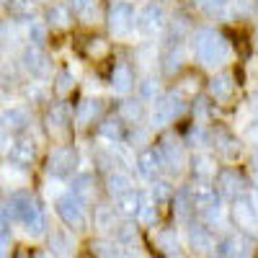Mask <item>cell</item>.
Listing matches in <instances>:
<instances>
[{
  "mask_svg": "<svg viewBox=\"0 0 258 258\" xmlns=\"http://www.w3.org/2000/svg\"><path fill=\"white\" fill-rule=\"evenodd\" d=\"M250 199H253V204H255V209H258V188L253 191V197H250Z\"/></svg>",
  "mask_w": 258,
  "mask_h": 258,
  "instance_id": "obj_52",
  "label": "cell"
},
{
  "mask_svg": "<svg viewBox=\"0 0 258 258\" xmlns=\"http://www.w3.org/2000/svg\"><path fill=\"white\" fill-rule=\"evenodd\" d=\"M158 96V83L153 80V78H145L142 83H140V98L142 101H153Z\"/></svg>",
  "mask_w": 258,
  "mask_h": 258,
  "instance_id": "obj_45",
  "label": "cell"
},
{
  "mask_svg": "<svg viewBox=\"0 0 258 258\" xmlns=\"http://www.w3.org/2000/svg\"><path fill=\"white\" fill-rule=\"evenodd\" d=\"M8 240H11V222H6L3 217H0V255L6 253Z\"/></svg>",
  "mask_w": 258,
  "mask_h": 258,
  "instance_id": "obj_46",
  "label": "cell"
},
{
  "mask_svg": "<svg viewBox=\"0 0 258 258\" xmlns=\"http://www.w3.org/2000/svg\"><path fill=\"white\" fill-rule=\"evenodd\" d=\"M29 41L36 47H44L47 44V26L44 24H39V21H31V26H29Z\"/></svg>",
  "mask_w": 258,
  "mask_h": 258,
  "instance_id": "obj_43",
  "label": "cell"
},
{
  "mask_svg": "<svg viewBox=\"0 0 258 258\" xmlns=\"http://www.w3.org/2000/svg\"><path fill=\"white\" fill-rule=\"evenodd\" d=\"M181 62H183V57H181L178 47H170L165 52V57H163V73L165 75H176L181 70Z\"/></svg>",
  "mask_w": 258,
  "mask_h": 258,
  "instance_id": "obj_39",
  "label": "cell"
},
{
  "mask_svg": "<svg viewBox=\"0 0 258 258\" xmlns=\"http://www.w3.org/2000/svg\"><path fill=\"white\" fill-rule=\"evenodd\" d=\"M248 109L253 111V116H258V91L250 96V103H248Z\"/></svg>",
  "mask_w": 258,
  "mask_h": 258,
  "instance_id": "obj_50",
  "label": "cell"
},
{
  "mask_svg": "<svg viewBox=\"0 0 258 258\" xmlns=\"http://www.w3.org/2000/svg\"><path fill=\"white\" fill-rule=\"evenodd\" d=\"M255 248V240H253V235L240 230V232H235V235H227L225 240H220L217 245H214V255H250Z\"/></svg>",
  "mask_w": 258,
  "mask_h": 258,
  "instance_id": "obj_6",
  "label": "cell"
},
{
  "mask_svg": "<svg viewBox=\"0 0 258 258\" xmlns=\"http://www.w3.org/2000/svg\"><path fill=\"white\" fill-rule=\"evenodd\" d=\"M250 165H253V170H255V173H258V150H255V153H253V160H250Z\"/></svg>",
  "mask_w": 258,
  "mask_h": 258,
  "instance_id": "obj_51",
  "label": "cell"
},
{
  "mask_svg": "<svg viewBox=\"0 0 258 258\" xmlns=\"http://www.w3.org/2000/svg\"><path fill=\"white\" fill-rule=\"evenodd\" d=\"M31 124V116L26 109H18V106H13V109H6L3 114H0V126L8 129V132H24V129H29Z\"/></svg>",
  "mask_w": 258,
  "mask_h": 258,
  "instance_id": "obj_20",
  "label": "cell"
},
{
  "mask_svg": "<svg viewBox=\"0 0 258 258\" xmlns=\"http://www.w3.org/2000/svg\"><path fill=\"white\" fill-rule=\"evenodd\" d=\"M209 96L217 103H227L235 96V78L230 73H217L209 80Z\"/></svg>",
  "mask_w": 258,
  "mask_h": 258,
  "instance_id": "obj_18",
  "label": "cell"
},
{
  "mask_svg": "<svg viewBox=\"0 0 258 258\" xmlns=\"http://www.w3.org/2000/svg\"><path fill=\"white\" fill-rule=\"evenodd\" d=\"M191 170H194V178L212 181L214 176H217V163H214L209 155H197L191 160Z\"/></svg>",
  "mask_w": 258,
  "mask_h": 258,
  "instance_id": "obj_30",
  "label": "cell"
},
{
  "mask_svg": "<svg viewBox=\"0 0 258 258\" xmlns=\"http://www.w3.org/2000/svg\"><path fill=\"white\" fill-rule=\"evenodd\" d=\"M214 140H217V145H214V147H217L225 158L232 160V158L240 155V142H235L227 132H217V135H214Z\"/></svg>",
  "mask_w": 258,
  "mask_h": 258,
  "instance_id": "obj_35",
  "label": "cell"
},
{
  "mask_svg": "<svg viewBox=\"0 0 258 258\" xmlns=\"http://www.w3.org/2000/svg\"><path fill=\"white\" fill-rule=\"evenodd\" d=\"M150 194L155 197L158 204H160V202H168V199H173V183L158 176V178L153 181V191H150Z\"/></svg>",
  "mask_w": 258,
  "mask_h": 258,
  "instance_id": "obj_40",
  "label": "cell"
},
{
  "mask_svg": "<svg viewBox=\"0 0 258 258\" xmlns=\"http://www.w3.org/2000/svg\"><path fill=\"white\" fill-rule=\"evenodd\" d=\"M31 199H34V197H31L29 191H16V194H11V197L3 202V207H0V217H3L6 222H11V225H13V222H21Z\"/></svg>",
  "mask_w": 258,
  "mask_h": 258,
  "instance_id": "obj_13",
  "label": "cell"
},
{
  "mask_svg": "<svg viewBox=\"0 0 258 258\" xmlns=\"http://www.w3.org/2000/svg\"><path fill=\"white\" fill-rule=\"evenodd\" d=\"M8 163L18 168H31L36 163V145L31 140H16L13 147L8 150Z\"/></svg>",
  "mask_w": 258,
  "mask_h": 258,
  "instance_id": "obj_16",
  "label": "cell"
},
{
  "mask_svg": "<svg viewBox=\"0 0 258 258\" xmlns=\"http://www.w3.org/2000/svg\"><path fill=\"white\" fill-rule=\"evenodd\" d=\"M96 6H98V0H70V8H73L78 16L85 18V24H91V16H93Z\"/></svg>",
  "mask_w": 258,
  "mask_h": 258,
  "instance_id": "obj_41",
  "label": "cell"
},
{
  "mask_svg": "<svg viewBox=\"0 0 258 258\" xmlns=\"http://www.w3.org/2000/svg\"><path fill=\"white\" fill-rule=\"evenodd\" d=\"M191 199H194V209L202 214L209 207L220 204V191L214 188L209 181H199L197 178V181H194V186H191Z\"/></svg>",
  "mask_w": 258,
  "mask_h": 258,
  "instance_id": "obj_14",
  "label": "cell"
},
{
  "mask_svg": "<svg viewBox=\"0 0 258 258\" xmlns=\"http://www.w3.org/2000/svg\"><path fill=\"white\" fill-rule=\"evenodd\" d=\"M70 21H73V16H70L68 6H59V3L49 6V11H47V26H52V29H68Z\"/></svg>",
  "mask_w": 258,
  "mask_h": 258,
  "instance_id": "obj_32",
  "label": "cell"
},
{
  "mask_svg": "<svg viewBox=\"0 0 258 258\" xmlns=\"http://www.w3.org/2000/svg\"><path fill=\"white\" fill-rule=\"evenodd\" d=\"M21 225H24L26 235H31V238H39V235H44V232H47V227H49L47 209L41 207L39 199H31V202H29L26 214H24V220H21Z\"/></svg>",
  "mask_w": 258,
  "mask_h": 258,
  "instance_id": "obj_10",
  "label": "cell"
},
{
  "mask_svg": "<svg viewBox=\"0 0 258 258\" xmlns=\"http://www.w3.org/2000/svg\"><path fill=\"white\" fill-rule=\"evenodd\" d=\"M103 111V101L98 98H85L83 103H78V109H75V121L78 126H88L91 121H96Z\"/></svg>",
  "mask_w": 258,
  "mask_h": 258,
  "instance_id": "obj_21",
  "label": "cell"
},
{
  "mask_svg": "<svg viewBox=\"0 0 258 258\" xmlns=\"http://www.w3.org/2000/svg\"><path fill=\"white\" fill-rule=\"evenodd\" d=\"M188 245L194 248V253H214V240L212 227L207 225H188Z\"/></svg>",
  "mask_w": 258,
  "mask_h": 258,
  "instance_id": "obj_17",
  "label": "cell"
},
{
  "mask_svg": "<svg viewBox=\"0 0 258 258\" xmlns=\"http://www.w3.org/2000/svg\"><path fill=\"white\" fill-rule=\"evenodd\" d=\"M21 64H24V70L34 78V80H44L49 78V70H52V62L49 57L44 54V49L36 47V44H29L21 54Z\"/></svg>",
  "mask_w": 258,
  "mask_h": 258,
  "instance_id": "obj_7",
  "label": "cell"
},
{
  "mask_svg": "<svg viewBox=\"0 0 258 258\" xmlns=\"http://www.w3.org/2000/svg\"><path fill=\"white\" fill-rule=\"evenodd\" d=\"M106 52H109V44L103 39H93V44H88V54H93V57H103Z\"/></svg>",
  "mask_w": 258,
  "mask_h": 258,
  "instance_id": "obj_48",
  "label": "cell"
},
{
  "mask_svg": "<svg viewBox=\"0 0 258 258\" xmlns=\"http://www.w3.org/2000/svg\"><path fill=\"white\" fill-rule=\"evenodd\" d=\"M121 119L124 121H129V124H137V121H142L145 119V103H142V98H129V101H124L121 103Z\"/></svg>",
  "mask_w": 258,
  "mask_h": 258,
  "instance_id": "obj_34",
  "label": "cell"
},
{
  "mask_svg": "<svg viewBox=\"0 0 258 258\" xmlns=\"http://www.w3.org/2000/svg\"><path fill=\"white\" fill-rule=\"evenodd\" d=\"M135 26H137V13H135L132 3H126V0L114 3L109 11V31L114 36H129V31Z\"/></svg>",
  "mask_w": 258,
  "mask_h": 258,
  "instance_id": "obj_4",
  "label": "cell"
},
{
  "mask_svg": "<svg viewBox=\"0 0 258 258\" xmlns=\"http://www.w3.org/2000/svg\"><path fill=\"white\" fill-rule=\"evenodd\" d=\"M137 209H140V191H135V188H129L126 194H121V197L116 199V212L126 220H135Z\"/></svg>",
  "mask_w": 258,
  "mask_h": 258,
  "instance_id": "obj_28",
  "label": "cell"
},
{
  "mask_svg": "<svg viewBox=\"0 0 258 258\" xmlns=\"http://www.w3.org/2000/svg\"><path fill=\"white\" fill-rule=\"evenodd\" d=\"M232 217H235V222H238L240 230H245V232L255 230V225H258V209H255L253 199L245 197V194H240L238 199H232Z\"/></svg>",
  "mask_w": 258,
  "mask_h": 258,
  "instance_id": "obj_12",
  "label": "cell"
},
{
  "mask_svg": "<svg viewBox=\"0 0 258 258\" xmlns=\"http://www.w3.org/2000/svg\"><path fill=\"white\" fill-rule=\"evenodd\" d=\"M91 250L96 255H106V258H111V255H121V245L116 240H106V238H98L91 243Z\"/></svg>",
  "mask_w": 258,
  "mask_h": 258,
  "instance_id": "obj_38",
  "label": "cell"
},
{
  "mask_svg": "<svg viewBox=\"0 0 258 258\" xmlns=\"http://www.w3.org/2000/svg\"><path fill=\"white\" fill-rule=\"evenodd\" d=\"M158 248L165 253V255H181V243H178V235L176 230H160L158 238H155Z\"/></svg>",
  "mask_w": 258,
  "mask_h": 258,
  "instance_id": "obj_33",
  "label": "cell"
},
{
  "mask_svg": "<svg viewBox=\"0 0 258 258\" xmlns=\"http://www.w3.org/2000/svg\"><path fill=\"white\" fill-rule=\"evenodd\" d=\"M49 250L54 255H70L75 250V240L68 230H52L49 235Z\"/></svg>",
  "mask_w": 258,
  "mask_h": 258,
  "instance_id": "obj_25",
  "label": "cell"
},
{
  "mask_svg": "<svg viewBox=\"0 0 258 258\" xmlns=\"http://www.w3.org/2000/svg\"><path fill=\"white\" fill-rule=\"evenodd\" d=\"M121 116H109V119H103V124L98 126V135L109 142V145H116L124 140V126H121Z\"/></svg>",
  "mask_w": 258,
  "mask_h": 258,
  "instance_id": "obj_26",
  "label": "cell"
},
{
  "mask_svg": "<svg viewBox=\"0 0 258 258\" xmlns=\"http://www.w3.org/2000/svg\"><path fill=\"white\" fill-rule=\"evenodd\" d=\"M85 207L88 204L73 191L62 194V197H57V202H54V209L59 214V220L70 230H85L88 227V212H85Z\"/></svg>",
  "mask_w": 258,
  "mask_h": 258,
  "instance_id": "obj_2",
  "label": "cell"
},
{
  "mask_svg": "<svg viewBox=\"0 0 258 258\" xmlns=\"http://www.w3.org/2000/svg\"><path fill=\"white\" fill-rule=\"evenodd\" d=\"M217 191L225 199H238L240 194H245V178L238 170H220L217 173Z\"/></svg>",
  "mask_w": 258,
  "mask_h": 258,
  "instance_id": "obj_15",
  "label": "cell"
},
{
  "mask_svg": "<svg viewBox=\"0 0 258 258\" xmlns=\"http://www.w3.org/2000/svg\"><path fill=\"white\" fill-rule=\"evenodd\" d=\"M129 188H132V178H129V173H124V170H111L109 178H106V191H109L114 199H119L121 194H126Z\"/></svg>",
  "mask_w": 258,
  "mask_h": 258,
  "instance_id": "obj_29",
  "label": "cell"
},
{
  "mask_svg": "<svg viewBox=\"0 0 258 258\" xmlns=\"http://www.w3.org/2000/svg\"><path fill=\"white\" fill-rule=\"evenodd\" d=\"M168 24V16H165V8L160 3H147L140 13H137V29L142 34H155L160 31L163 26Z\"/></svg>",
  "mask_w": 258,
  "mask_h": 258,
  "instance_id": "obj_11",
  "label": "cell"
},
{
  "mask_svg": "<svg viewBox=\"0 0 258 258\" xmlns=\"http://www.w3.org/2000/svg\"><path fill=\"white\" fill-rule=\"evenodd\" d=\"M78 165V155L73 147H54L47 158V173L52 178H70Z\"/></svg>",
  "mask_w": 258,
  "mask_h": 258,
  "instance_id": "obj_5",
  "label": "cell"
},
{
  "mask_svg": "<svg viewBox=\"0 0 258 258\" xmlns=\"http://www.w3.org/2000/svg\"><path fill=\"white\" fill-rule=\"evenodd\" d=\"M121 248H137L140 240H137V230L135 225H119L116 227V238H114Z\"/></svg>",
  "mask_w": 258,
  "mask_h": 258,
  "instance_id": "obj_37",
  "label": "cell"
},
{
  "mask_svg": "<svg viewBox=\"0 0 258 258\" xmlns=\"http://www.w3.org/2000/svg\"><path fill=\"white\" fill-rule=\"evenodd\" d=\"M173 212H176V217L178 222H191V214L197 212L194 209V199H191V188H178L173 191Z\"/></svg>",
  "mask_w": 258,
  "mask_h": 258,
  "instance_id": "obj_22",
  "label": "cell"
},
{
  "mask_svg": "<svg viewBox=\"0 0 258 258\" xmlns=\"http://www.w3.org/2000/svg\"><path fill=\"white\" fill-rule=\"evenodd\" d=\"M3 6H8V0H0V8H3Z\"/></svg>",
  "mask_w": 258,
  "mask_h": 258,
  "instance_id": "obj_53",
  "label": "cell"
},
{
  "mask_svg": "<svg viewBox=\"0 0 258 258\" xmlns=\"http://www.w3.org/2000/svg\"><path fill=\"white\" fill-rule=\"evenodd\" d=\"M31 6H34L31 0H8V11L16 18H26L31 13Z\"/></svg>",
  "mask_w": 258,
  "mask_h": 258,
  "instance_id": "obj_44",
  "label": "cell"
},
{
  "mask_svg": "<svg viewBox=\"0 0 258 258\" xmlns=\"http://www.w3.org/2000/svg\"><path fill=\"white\" fill-rule=\"evenodd\" d=\"M197 6L202 13H207L209 18H220L227 13L230 8V0H197Z\"/></svg>",
  "mask_w": 258,
  "mask_h": 258,
  "instance_id": "obj_36",
  "label": "cell"
},
{
  "mask_svg": "<svg viewBox=\"0 0 258 258\" xmlns=\"http://www.w3.org/2000/svg\"><path fill=\"white\" fill-rule=\"evenodd\" d=\"M73 88H75V78H73V73H68V70L57 73V80H54V91H57L59 96H68V93H73Z\"/></svg>",
  "mask_w": 258,
  "mask_h": 258,
  "instance_id": "obj_42",
  "label": "cell"
},
{
  "mask_svg": "<svg viewBox=\"0 0 258 258\" xmlns=\"http://www.w3.org/2000/svg\"><path fill=\"white\" fill-rule=\"evenodd\" d=\"M191 47H194V57H197L204 68H217V64L230 59V44L225 41L222 34H217L209 26H202V29L194 31Z\"/></svg>",
  "mask_w": 258,
  "mask_h": 258,
  "instance_id": "obj_1",
  "label": "cell"
},
{
  "mask_svg": "<svg viewBox=\"0 0 258 258\" xmlns=\"http://www.w3.org/2000/svg\"><path fill=\"white\" fill-rule=\"evenodd\" d=\"M47 121H49V132L54 129L57 135H64V132H68V126H70V121H73L70 103H64V101L52 103V109H49V114H47Z\"/></svg>",
  "mask_w": 258,
  "mask_h": 258,
  "instance_id": "obj_19",
  "label": "cell"
},
{
  "mask_svg": "<svg viewBox=\"0 0 258 258\" xmlns=\"http://www.w3.org/2000/svg\"><path fill=\"white\" fill-rule=\"evenodd\" d=\"M183 111H186L183 96H181L178 91L168 93V96H163V98L155 101V109H153V126H155V129H163V126H168V124H173Z\"/></svg>",
  "mask_w": 258,
  "mask_h": 258,
  "instance_id": "obj_3",
  "label": "cell"
},
{
  "mask_svg": "<svg viewBox=\"0 0 258 258\" xmlns=\"http://www.w3.org/2000/svg\"><path fill=\"white\" fill-rule=\"evenodd\" d=\"M137 222L150 227L158 222V202L153 194H140V209H137Z\"/></svg>",
  "mask_w": 258,
  "mask_h": 258,
  "instance_id": "obj_24",
  "label": "cell"
},
{
  "mask_svg": "<svg viewBox=\"0 0 258 258\" xmlns=\"http://www.w3.org/2000/svg\"><path fill=\"white\" fill-rule=\"evenodd\" d=\"M93 227L101 230V232L114 230L116 227V209L114 207H106V204L96 207V212H93Z\"/></svg>",
  "mask_w": 258,
  "mask_h": 258,
  "instance_id": "obj_31",
  "label": "cell"
},
{
  "mask_svg": "<svg viewBox=\"0 0 258 258\" xmlns=\"http://www.w3.org/2000/svg\"><path fill=\"white\" fill-rule=\"evenodd\" d=\"M194 91H197V85H194V80L188 78V80H183V85H181V88H178V93L186 98V96H191Z\"/></svg>",
  "mask_w": 258,
  "mask_h": 258,
  "instance_id": "obj_49",
  "label": "cell"
},
{
  "mask_svg": "<svg viewBox=\"0 0 258 258\" xmlns=\"http://www.w3.org/2000/svg\"><path fill=\"white\" fill-rule=\"evenodd\" d=\"M135 168L137 173L145 178V181H155L163 170H165V163H163V155H160V147H142L137 153V160H135Z\"/></svg>",
  "mask_w": 258,
  "mask_h": 258,
  "instance_id": "obj_8",
  "label": "cell"
},
{
  "mask_svg": "<svg viewBox=\"0 0 258 258\" xmlns=\"http://www.w3.org/2000/svg\"><path fill=\"white\" fill-rule=\"evenodd\" d=\"M13 132H8V129H3V126H0V153H6L8 155V150L13 147Z\"/></svg>",
  "mask_w": 258,
  "mask_h": 258,
  "instance_id": "obj_47",
  "label": "cell"
},
{
  "mask_svg": "<svg viewBox=\"0 0 258 258\" xmlns=\"http://www.w3.org/2000/svg\"><path fill=\"white\" fill-rule=\"evenodd\" d=\"M255 16H258V0H255Z\"/></svg>",
  "mask_w": 258,
  "mask_h": 258,
  "instance_id": "obj_54",
  "label": "cell"
},
{
  "mask_svg": "<svg viewBox=\"0 0 258 258\" xmlns=\"http://www.w3.org/2000/svg\"><path fill=\"white\" fill-rule=\"evenodd\" d=\"M70 191L78 194V197H80L85 204H91L93 194H96V181H93V176H91V173H80V176H75V178L70 181Z\"/></svg>",
  "mask_w": 258,
  "mask_h": 258,
  "instance_id": "obj_27",
  "label": "cell"
},
{
  "mask_svg": "<svg viewBox=\"0 0 258 258\" xmlns=\"http://www.w3.org/2000/svg\"><path fill=\"white\" fill-rule=\"evenodd\" d=\"M111 88L121 96H126L129 91L135 88V70L129 68V64H116L114 68V75H111Z\"/></svg>",
  "mask_w": 258,
  "mask_h": 258,
  "instance_id": "obj_23",
  "label": "cell"
},
{
  "mask_svg": "<svg viewBox=\"0 0 258 258\" xmlns=\"http://www.w3.org/2000/svg\"><path fill=\"white\" fill-rule=\"evenodd\" d=\"M160 155H163V163L170 173H181L183 165H186V153H183V145L181 140H176L173 135H165L160 140Z\"/></svg>",
  "mask_w": 258,
  "mask_h": 258,
  "instance_id": "obj_9",
  "label": "cell"
}]
</instances>
